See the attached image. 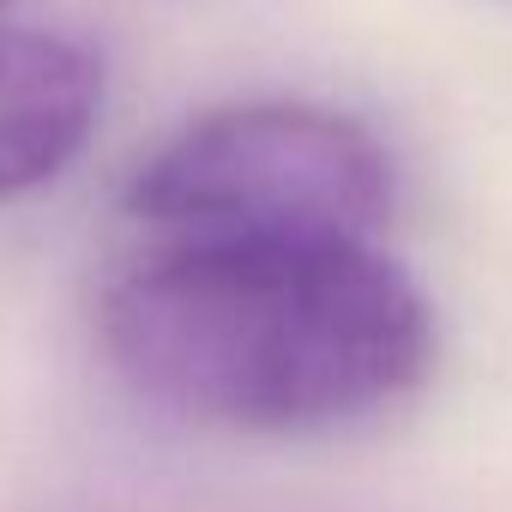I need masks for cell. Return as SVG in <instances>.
<instances>
[{
  "label": "cell",
  "instance_id": "3",
  "mask_svg": "<svg viewBox=\"0 0 512 512\" xmlns=\"http://www.w3.org/2000/svg\"><path fill=\"white\" fill-rule=\"evenodd\" d=\"M103 55L67 31L0 25V205L61 181L97 139Z\"/></svg>",
  "mask_w": 512,
  "mask_h": 512
},
{
  "label": "cell",
  "instance_id": "4",
  "mask_svg": "<svg viewBox=\"0 0 512 512\" xmlns=\"http://www.w3.org/2000/svg\"><path fill=\"white\" fill-rule=\"evenodd\" d=\"M0 7H7V0H0Z\"/></svg>",
  "mask_w": 512,
  "mask_h": 512
},
{
  "label": "cell",
  "instance_id": "1",
  "mask_svg": "<svg viewBox=\"0 0 512 512\" xmlns=\"http://www.w3.org/2000/svg\"><path fill=\"white\" fill-rule=\"evenodd\" d=\"M115 374L205 428L320 434L410 398L434 368V302L380 241H157L103 284Z\"/></svg>",
  "mask_w": 512,
  "mask_h": 512
},
{
  "label": "cell",
  "instance_id": "2",
  "mask_svg": "<svg viewBox=\"0 0 512 512\" xmlns=\"http://www.w3.org/2000/svg\"><path fill=\"white\" fill-rule=\"evenodd\" d=\"M157 241L199 235H356L398 205V169L374 127L320 103H229L175 127L121 187Z\"/></svg>",
  "mask_w": 512,
  "mask_h": 512
}]
</instances>
